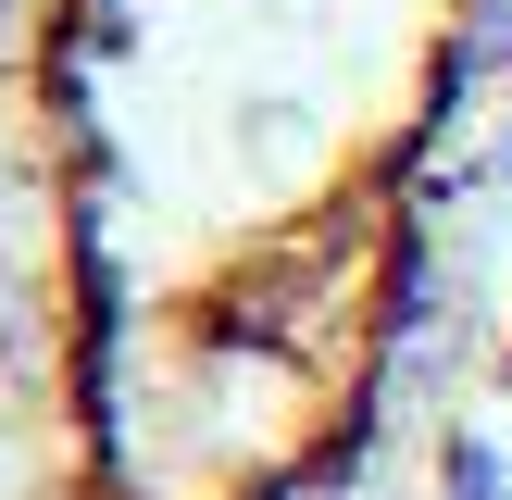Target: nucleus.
Returning a JSON list of instances; mask_svg holds the SVG:
<instances>
[{
  "instance_id": "nucleus-2",
  "label": "nucleus",
  "mask_w": 512,
  "mask_h": 500,
  "mask_svg": "<svg viewBox=\"0 0 512 500\" xmlns=\"http://www.w3.org/2000/svg\"><path fill=\"white\" fill-rule=\"evenodd\" d=\"M475 438H463V500H512V263L488 275V313H475Z\"/></svg>"
},
{
  "instance_id": "nucleus-1",
  "label": "nucleus",
  "mask_w": 512,
  "mask_h": 500,
  "mask_svg": "<svg viewBox=\"0 0 512 500\" xmlns=\"http://www.w3.org/2000/svg\"><path fill=\"white\" fill-rule=\"evenodd\" d=\"M512 0H0V425L25 500H338L438 313Z\"/></svg>"
}]
</instances>
